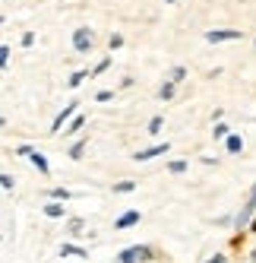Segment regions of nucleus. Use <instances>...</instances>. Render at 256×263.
Here are the masks:
<instances>
[{
  "mask_svg": "<svg viewBox=\"0 0 256 263\" xmlns=\"http://www.w3.org/2000/svg\"><path fill=\"white\" fill-rule=\"evenodd\" d=\"M253 216H256V184L250 187V197H247V203H244V210L234 216V225H237V229L244 232L247 225H250V219H253Z\"/></svg>",
  "mask_w": 256,
  "mask_h": 263,
  "instance_id": "obj_1",
  "label": "nucleus"
},
{
  "mask_svg": "<svg viewBox=\"0 0 256 263\" xmlns=\"http://www.w3.org/2000/svg\"><path fill=\"white\" fill-rule=\"evenodd\" d=\"M241 39H244V32H241V29H212V32H206V42H209V45L241 42Z\"/></svg>",
  "mask_w": 256,
  "mask_h": 263,
  "instance_id": "obj_2",
  "label": "nucleus"
},
{
  "mask_svg": "<svg viewBox=\"0 0 256 263\" xmlns=\"http://www.w3.org/2000/svg\"><path fill=\"white\" fill-rule=\"evenodd\" d=\"M152 260V248H126L117 254V263H145Z\"/></svg>",
  "mask_w": 256,
  "mask_h": 263,
  "instance_id": "obj_3",
  "label": "nucleus"
},
{
  "mask_svg": "<svg viewBox=\"0 0 256 263\" xmlns=\"http://www.w3.org/2000/svg\"><path fill=\"white\" fill-rule=\"evenodd\" d=\"M73 48H76L79 54H86L89 48H92V29H76L73 32Z\"/></svg>",
  "mask_w": 256,
  "mask_h": 263,
  "instance_id": "obj_4",
  "label": "nucleus"
},
{
  "mask_svg": "<svg viewBox=\"0 0 256 263\" xmlns=\"http://www.w3.org/2000/svg\"><path fill=\"white\" fill-rule=\"evenodd\" d=\"M164 153H168V143H158V146H149V149H139L133 159H136V162H149V159H158V156H164Z\"/></svg>",
  "mask_w": 256,
  "mask_h": 263,
  "instance_id": "obj_5",
  "label": "nucleus"
},
{
  "mask_svg": "<svg viewBox=\"0 0 256 263\" xmlns=\"http://www.w3.org/2000/svg\"><path fill=\"white\" fill-rule=\"evenodd\" d=\"M139 219H142V216H139V210H126L123 216H117V219H114V229H117V232H123V229H130V225H136Z\"/></svg>",
  "mask_w": 256,
  "mask_h": 263,
  "instance_id": "obj_6",
  "label": "nucleus"
},
{
  "mask_svg": "<svg viewBox=\"0 0 256 263\" xmlns=\"http://www.w3.org/2000/svg\"><path fill=\"white\" fill-rule=\"evenodd\" d=\"M76 108H79L76 102H70V105H67V108L60 111V115H57V118H54V124H51V130H54V134H57V130H60V127H63V124H67V121L73 118V111H76Z\"/></svg>",
  "mask_w": 256,
  "mask_h": 263,
  "instance_id": "obj_7",
  "label": "nucleus"
},
{
  "mask_svg": "<svg viewBox=\"0 0 256 263\" xmlns=\"http://www.w3.org/2000/svg\"><path fill=\"white\" fill-rule=\"evenodd\" d=\"M60 254H63V257H76V260H89V251H86V248H76V244H63Z\"/></svg>",
  "mask_w": 256,
  "mask_h": 263,
  "instance_id": "obj_8",
  "label": "nucleus"
},
{
  "mask_svg": "<svg viewBox=\"0 0 256 263\" xmlns=\"http://www.w3.org/2000/svg\"><path fill=\"white\" fill-rule=\"evenodd\" d=\"M225 146H228V153H231V156H237V153H244V137H237V134H231V137L225 140Z\"/></svg>",
  "mask_w": 256,
  "mask_h": 263,
  "instance_id": "obj_9",
  "label": "nucleus"
},
{
  "mask_svg": "<svg viewBox=\"0 0 256 263\" xmlns=\"http://www.w3.org/2000/svg\"><path fill=\"white\" fill-rule=\"evenodd\" d=\"M29 159H32V165H35V168H38V172H41V175H48V172H51V165H48V159H45L41 153H32Z\"/></svg>",
  "mask_w": 256,
  "mask_h": 263,
  "instance_id": "obj_10",
  "label": "nucleus"
},
{
  "mask_svg": "<svg viewBox=\"0 0 256 263\" xmlns=\"http://www.w3.org/2000/svg\"><path fill=\"white\" fill-rule=\"evenodd\" d=\"M212 137H215V140H228V137H231L228 124H225V121H218V124H215V130H212Z\"/></svg>",
  "mask_w": 256,
  "mask_h": 263,
  "instance_id": "obj_11",
  "label": "nucleus"
},
{
  "mask_svg": "<svg viewBox=\"0 0 256 263\" xmlns=\"http://www.w3.org/2000/svg\"><path fill=\"white\" fill-rule=\"evenodd\" d=\"M136 191V181H117L114 184V194H133Z\"/></svg>",
  "mask_w": 256,
  "mask_h": 263,
  "instance_id": "obj_12",
  "label": "nucleus"
},
{
  "mask_svg": "<svg viewBox=\"0 0 256 263\" xmlns=\"http://www.w3.org/2000/svg\"><path fill=\"white\" fill-rule=\"evenodd\" d=\"M45 216H48V219H60V216H63V206H60V203H48V206H45Z\"/></svg>",
  "mask_w": 256,
  "mask_h": 263,
  "instance_id": "obj_13",
  "label": "nucleus"
},
{
  "mask_svg": "<svg viewBox=\"0 0 256 263\" xmlns=\"http://www.w3.org/2000/svg\"><path fill=\"white\" fill-rule=\"evenodd\" d=\"M168 172H171V175L187 172V159H174V162H168Z\"/></svg>",
  "mask_w": 256,
  "mask_h": 263,
  "instance_id": "obj_14",
  "label": "nucleus"
},
{
  "mask_svg": "<svg viewBox=\"0 0 256 263\" xmlns=\"http://www.w3.org/2000/svg\"><path fill=\"white\" fill-rule=\"evenodd\" d=\"M158 99H164V102H168V99H174V83H164V86L158 89Z\"/></svg>",
  "mask_w": 256,
  "mask_h": 263,
  "instance_id": "obj_15",
  "label": "nucleus"
},
{
  "mask_svg": "<svg viewBox=\"0 0 256 263\" xmlns=\"http://www.w3.org/2000/svg\"><path fill=\"white\" fill-rule=\"evenodd\" d=\"M82 149H86V137H82V140H79L76 146L70 149V159H82Z\"/></svg>",
  "mask_w": 256,
  "mask_h": 263,
  "instance_id": "obj_16",
  "label": "nucleus"
},
{
  "mask_svg": "<svg viewBox=\"0 0 256 263\" xmlns=\"http://www.w3.org/2000/svg\"><path fill=\"white\" fill-rule=\"evenodd\" d=\"M86 77H89L86 70H79V73H73V77H70V89H76V86H79V83H82Z\"/></svg>",
  "mask_w": 256,
  "mask_h": 263,
  "instance_id": "obj_17",
  "label": "nucleus"
},
{
  "mask_svg": "<svg viewBox=\"0 0 256 263\" xmlns=\"http://www.w3.org/2000/svg\"><path fill=\"white\" fill-rule=\"evenodd\" d=\"M51 197H54V200H70V191H67V187H54Z\"/></svg>",
  "mask_w": 256,
  "mask_h": 263,
  "instance_id": "obj_18",
  "label": "nucleus"
},
{
  "mask_svg": "<svg viewBox=\"0 0 256 263\" xmlns=\"http://www.w3.org/2000/svg\"><path fill=\"white\" fill-rule=\"evenodd\" d=\"M184 77H187V70H184V67H174V70H171V83H180Z\"/></svg>",
  "mask_w": 256,
  "mask_h": 263,
  "instance_id": "obj_19",
  "label": "nucleus"
},
{
  "mask_svg": "<svg viewBox=\"0 0 256 263\" xmlns=\"http://www.w3.org/2000/svg\"><path fill=\"white\" fill-rule=\"evenodd\" d=\"M82 124H86V118H82V115H79V118H73V124L67 127V134H76V130H79Z\"/></svg>",
  "mask_w": 256,
  "mask_h": 263,
  "instance_id": "obj_20",
  "label": "nucleus"
},
{
  "mask_svg": "<svg viewBox=\"0 0 256 263\" xmlns=\"http://www.w3.org/2000/svg\"><path fill=\"white\" fill-rule=\"evenodd\" d=\"M158 130H161V118H152V121H149V134L155 137V134H158Z\"/></svg>",
  "mask_w": 256,
  "mask_h": 263,
  "instance_id": "obj_21",
  "label": "nucleus"
},
{
  "mask_svg": "<svg viewBox=\"0 0 256 263\" xmlns=\"http://www.w3.org/2000/svg\"><path fill=\"white\" fill-rule=\"evenodd\" d=\"M120 45H123L120 35H111V39H108V48H111V51H114V48H120Z\"/></svg>",
  "mask_w": 256,
  "mask_h": 263,
  "instance_id": "obj_22",
  "label": "nucleus"
},
{
  "mask_svg": "<svg viewBox=\"0 0 256 263\" xmlns=\"http://www.w3.org/2000/svg\"><path fill=\"white\" fill-rule=\"evenodd\" d=\"M7 58H10V48L0 45V67H7Z\"/></svg>",
  "mask_w": 256,
  "mask_h": 263,
  "instance_id": "obj_23",
  "label": "nucleus"
},
{
  "mask_svg": "<svg viewBox=\"0 0 256 263\" xmlns=\"http://www.w3.org/2000/svg\"><path fill=\"white\" fill-rule=\"evenodd\" d=\"M203 263H228V257H225V254H212V257L203 260Z\"/></svg>",
  "mask_w": 256,
  "mask_h": 263,
  "instance_id": "obj_24",
  "label": "nucleus"
},
{
  "mask_svg": "<svg viewBox=\"0 0 256 263\" xmlns=\"http://www.w3.org/2000/svg\"><path fill=\"white\" fill-rule=\"evenodd\" d=\"M0 187H7V191H13V178H10V175H0Z\"/></svg>",
  "mask_w": 256,
  "mask_h": 263,
  "instance_id": "obj_25",
  "label": "nucleus"
},
{
  "mask_svg": "<svg viewBox=\"0 0 256 263\" xmlns=\"http://www.w3.org/2000/svg\"><path fill=\"white\" fill-rule=\"evenodd\" d=\"M79 229H82V219H70V232H73V235H76Z\"/></svg>",
  "mask_w": 256,
  "mask_h": 263,
  "instance_id": "obj_26",
  "label": "nucleus"
},
{
  "mask_svg": "<svg viewBox=\"0 0 256 263\" xmlns=\"http://www.w3.org/2000/svg\"><path fill=\"white\" fill-rule=\"evenodd\" d=\"M111 96H114V92H111V89H101V92H98V96H95V99H98V102H108V99H111Z\"/></svg>",
  "mask_w": 256,
  "mask_h": 263,
  "instance_id": "obj_27",
  "label": "nucleus"
},
{
  "mask_svg": "<svg viewBox=\"0 0 256 263\" xmlns=\"http://www.w3.org/2000/svg\"><path fill=\"white\" fill-rule=\"evenodd\" d=\"M23 45H26V48H32V45H35V35H32V32H26V35H23Z\"/></svg>",
  "mask_w": 256,
  "mask_h": 263,
  "instance_id": "obj_28",
  "label": "nucleus"
},
{
  "mask_svg": "<svg viewBox=\"0 0 256 263\" xmlns=\"http://www.w3.org/2000/svg\"><path fill=\"white\" fill-rule=\"evenodd\" d=\"M108 67H111V61H98V67H95V70H92V73H104V70H108Z\"/></svg>",
  "mask_w": 256,
  "mask_h": 263,
  "instance_id": "obj_29",
  "label": "nucleus"
},
{
  "mask_svg": "<svg viewBox=\"0 0 256 263\" xmlns=\"http://www.w3.org/2000/svg\"><path fill=\"white\" fill-rule=\"evenodd\" d=\"M250 229H253V232H256V222H253V225H250Z\"/></svg>",
  "mask_w": 256,
  "mask_h": 263,
  "instance_id": "obj_30",
  "label": "nucleus"
},
{
  "mask_svg": "<svg viewBox=\"0 0 256 263\" xmlns=\"http://www.w3.org/2000/svg\"><path fill=\"white\" fill-rule=\"evenodd\" d=\"M168 4H174V0H168Z\"/></svg>",
  "mask_w": 256,
  "mask_h": 263,
  "instance_id": "obj_31",
  "label": "nucleus"
}]
</instances>
